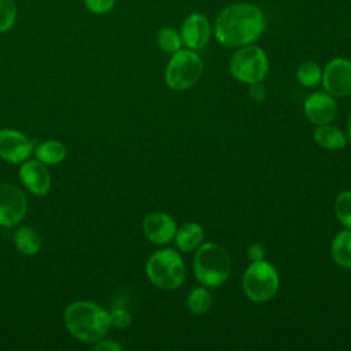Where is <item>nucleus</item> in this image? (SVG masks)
Wrapping results in <instances>:
<instances>
[{
	"label": "nucleus",
	"instance_id": "c85d7f7f",
	"mask_svg": "<svg viewBox=\"0 0 351 351\" xmlns=\"http://www.w3.org/2000/svg\"><path fill=\"white\" fill-rule=\"evenodd\" d=\"M250 96L255 100V101H262L266 96V88L262 82H255V84H250Z\"/></svg>",
	"mask_w": 351,
	"mask_h": 351
},
{
	"label": "nucleus",
	"instance_id": "f03ea898",
	"mask_svg": "<svg viewBox=\"0 0 351 351\" xmlns=\"http://www.w3.org/2000/svg\"><path fill=\"white\" fill-rule=\"evenodd\" d=\"M67 330L80 341L95 344L104 339L110 329L108 311L95 302L77 300L63 314Z\"/></svg>",
	"mask_w": 351,
	"mask_h": 351
},
{
	"label": "nucleus",
	"instance_id": "cd10ccee",
	"mask_svg": "<svg viewBox=\"0 0 351 351\" xmlns=\"http://www.w3.org/2000/svg\"><path fill=\"white\" fill-rule=\"evenodd\" d=\"M247 256L251 262L265 259V248L259 243H254L247 248Z\"/></svg>",
	"mask_w": 351,
	"mask_h": 351
},
{
	"label": "nucleus",
	"instance_id": "9b49d317",
	"mask_svg": "<svg viewBox=\"0 0 351 351\" xmlns=\"http://www.w3.org/2000/svg\"><path fill=\"white\" fill-rule=\"evenodd\" d=\"M182 44L193 51L202 49L211 38L213 27L208 18L200 12L189 14L180 29Z\"/></svg>",
	"mask_w": 351,
	"mask_h": 351
},
{
	"label": "nucleus",
	"instance_id": "2eb2a0df",
	"mask_svg": "<svg viewBox=\"0 0 351 351\" xmlns=\"http://www.w3.org/2000/svg\"><path fill=\"white\" fill-rule=\"evenodd\" d=\"M204 241V229L197 222H185L177 228L174 243L180 252L196 251Z\"/></svg>",
	"mask_w": 351,
	"mask_h": 351
},
{
	"label": "nucleus",
	"instance_id": "c756f323",
	"mask_svg": "<svg viewBox=\"0 0 351 351\" xmlns=\"http://www.w3.org/2000/svg\"><path fill=\"white\" fill-rule=\"evenodd\" d=\"M347 140L351 143V114H350L348 121H347Z\"/></svg>",
	"mask_w": 351,
	"mask_h": 351
},
{
	"label": "nucleus",
	"instance_id": "7ed1b4c3",
	"mask_svg": "<svg viewBox=\"0 0 351 351\" xmlns=\"http://www.w3.org/2000/svg\"><path fill=\"white\" fill-rule=\"evenodd\" d=\"M232 262L229 252L218 243L207 241L195 251L193 273L200 285L218 288L230 276Z\"/></svg>",
	"mask_w": 351,
	"mask_h": 351
},
{
	"label": "nucleus",
	"instance_id": "a211bd4d",
	"mask_svg": "<svg viewBox=\"0 0 351 351\" xmlns=\"http://www.w3.org/2000/svg\"><path fill=\"white\" fill-rule=\"evenodd\" d=\"M14 244L23 255H36L43 245L40 233L32 226H21L14 233Z\"/></svg>",
	"mask_w": 351,
	"mask_h": 351
},
{
	"label": "nucleus",
	"instance_id": "f3484780",
	"mask_svg": "<svg viewBox=\"0 0 351 351\" xmlns=\"http://www.w3.org/2000/svg\"><path fill=\"white\" fill-rule=\"evenodd\" d=\"M313 136H314L315 143L319 147H322L325 149H330V151L343 149L348 141L344 132H341L339 128H336L330 123L317 126Z\"/></svg>",
	"mask_w": 351,
	"mask_h": 351
},
{
	"label": "nucleus",
	"instance_id": "20e7f679",
	"mask_svg": "<svg viewBox=\"0 0 351 351\" xmlns=\"http://www.w3.org/2000/svg\"><path fill=\"white\" fill-rule=\"evenodd\" d=\"M145 274L154 287L163 291H174L184 282L186 267L178 251L160 248L147 259Z\"/></svg>",
	"mask_w": 351,
	"mask_h": 351
},
{
	"label": "nucleus",
	"instance_id": "0eeeda50",
	"mask_svg": "<svg viewBox=\"0 0 351 351\" xmlns=\"http://www.w3.org/2000/svg\"><path fill=\"white\" fill-rule=\"evenodd\" d=\"M269 69L270 63L266 52L255 44L236 48L229 60V71L232 77L248 85L263 82L269 74Z\"/></svg>",
	"mask_w": 351,
	"mask_h": 351
},
{
	"label": "nucleus",
	"instance_id": "f8f14e48",
	"mask_svg": "<svg viewBox=\"0 0 351 351\" xmlns=\"http://www.w3.org/2000/svg\"><path fill=\"white\" fill-rule=\"evenodd\" d=\"M303 111L307 121L315 126L332 123L337 115V101L328 92H314L306 97Z\"/></svg>",
	"mask_w": 351,
	"mask_h": 351
},
{
	"label": "nucleus",
	"instance_id": "393cba45",
	"mask_svg": "<svg viewBox=\"0 0 351 351\" xmlns=\"http://www.w3.org/2000/svg\"><path fill=\"white\" fill-rule=\"evenodd\" d=\"M108 319H110V326L118 328V329L128 328L132 324V315L125 308L112 310L111 313H108Z\"/></svg>",
	"mask_w": 351,
	"mask_h": 351
},
{
	"label": "nucleus",
	"instance_id": "423d86ee",
	"mask_svg": "<svg viewBox=\"0 0 351 351\" xmlns=\"http://www.w3.org/2000/svg\"><path fill=\"white\" fill-rule=\"evenodd\" d=\"M203 75V60L193 49H178L171 53L165 70V82L171 90H188Z\"/></svg>",
	"mask_w": 351,
	"mask_h": 351
},
{
	"label": "nucleus",
	"instance_id": "dca6fc26",
	"mask_svg": "<svg viewBox=\"0 0 351 351\" xmlns=\"http://www.w3.org/2000/svg\"><path fill=\"white\" fill-rule=\"evenodd\" d=\"M330 256L337 266L351 269V229L344 228L335 234L330 243Z\"/></svg>",
	"mask_w": 351,
	"mask_h": 351
},
{
	"label": "nucleus",
	"instance_id": "bb28decb",
	"mask_svg": "<svg viewBox=\"0 0 351 351\" xmlns=\"http://www.w3.org/2000/svg\"><path fill=\"white\" fill-rule=\"evenodd\" d=\"M93 350H96V351H122L123 347L119 343H117L115 340H104V339H101L100 341L95 343Z\"/></svg>",
	"mask_w": 351,
	"mask_h": 351
},
{
	"label": "nucleus",
	"instance_id": "6e6552de",
	"mask_svg": "<svg viewBox=\"0 0 351 351\" xmlns=\"http://www.w3.org/2000/svg\"><path fill=\"white\" fill-rule=\"evenodd\" d=\"M27 200L22 189L10 182H0V226L18 225L26 215Z\"/></svg>",
	"mask_w": 351,
	"mask_h": 351
},
{
	"label": "nucleus",
	"instance_id": "aec40b11",
	"mask_svg": "<svg viewBox=\"0 0 351 351\" xmlns=\"http://www.w3.org/2000/svg\"><path fill=\"white\" fill-rule=\"evenodd\" d=\"M213 306V296L207 287L200 285L193 288L186 298V307L196 315L206 314Z\"/></svg>",
	"mask_w": 351,
	"mask_h": 351
},
{
	"label": "nucleus",
	"instance_id": "4468645a",
	"mask_svg": "<svg viewBox=\"0 0 351 351\" xmlns=\"http://www.w3.org/2000/svg\"><path fill=\"white\" fill-rule=\"evenodd\" d=\"M19 178L29 192L44 196L51 189V176L48 169L40 160H25L19 167Z\"/></svg>",
	"mask_w": 351,
	"mask_h": 351
},
{
	"label": "nucleus",
	"instance_id": "4be33fe9",
	"mask_svg": "<svg viewBox=\"0 0 351 351\" xmlns=\"http://www.w3.org/2000/svg\"><path fill=\"white\" fill-rule=\"evenodd\" d=\"M322 69L313 60L303 62L296 70V80L304 88H313L321 82Z\"/></svg>",
	"mask_w": 351,
	"mask_h": 351
},
{
	"label": "nucleus",
	"instance_id": "a878e982",
	"mask_svg": "<svg viewBox=\"0 0 351 351\" xmlns=\"http://www.w3.org/2000/svg\"><path fill=\"white\" fill-rule=\"evenodd\" d=\"M115 3L117 0H84L85 8L95 15H104L110 12L114 8Z\"/></svg>",
	"mask_w": 351,
	"mask_h": 351
},
{
	"label": "nucleus",
	"instance_id": "6ab92c4d",
	"mask_svg": "<svg viewBox=\"0 0 351 351\" xmlns=\"http://www.w3.org/2000/svg\"><path fill=\"white\" fill-rule=\"evenodd\" d=\"M67 155L66 147L58 140H45L34 148V156L44 165H58Z\"/></svg>",
	"mask_w": 351,
	"mask_h": 351
},
{
	"label": "nucleus",
	"instance_id": "9d476101",
	"mask_svg": "<svg viewBox=\"0 0 351 351\" xmlns=\"http://www.w3.org/2000/svg\"><path fill=\"white\" fill-rule=\"evenodd\" d=\"M33 140L16 129H0V158L8 163H22L33 152Z\"/></svg>",
	"mask_w": 351,
	"mask_h": 351
},
{
	"label": "nucleus",
	"instance_id": "ddd939ff",
	"mask_svg": "<svg viewBox=\"0 0 351 351\" xmlns=\"http://www.w3.org/2000/svg\"><path fill=\"white\" fill-rule=\"evenodd\" d=\"M177 223L174 218L162 211H154L143 219V233L152 244L166 245L174 240Z\"/></svg>",
	"mask_w": 351,
	"mask_h": 351
},
{
	"label": "nucleus",
	"instance_id": "412c9836",
	"mask_svg": "<svg viewBox=\"0 0 351 351\" xmlns=\"http://www.w3.org/2000/svg\"><path fill=\"white\" fill-rule=\"evenodd\" d=\"M156 44L166 53H174L182 48L180 30L171 26H163L156 33Z\"/></svg>",
	"mask_w": 351,
	"mask_h": 351
},
{
	"label": "nucleus",
	"instance_id": "5701e85b",
	"mask_svg": "<svg viewBox=\"0 0 351 351\" xmlns=\"http://www.w3.org/2000/svg\"><path fill=\"white\" fill-rule=\"evenodd\" d=\"M333 211L339 222L344 228L351 229V191H343L337 195L335 199Z\"/></svg>",
	"mask_w": 351,
	"mask_h": 351
},
{
	"label": "nucleus",
	"instance_id": "b1692460",
	"mask_svg": "<svg viewBox=\"0 0 351 351\" xmlns=\"http://www.w3.org/2000/svg\"><path fill=\"white\" fill-rule=\"evenodd\" d=\"M16 15L15 0H0V33H7L14 27Z\"/></svg>",
	"mask_w": 351,
	"mask_h": 351
},
{
	"label": "nucleus",
	"instance_id": "f257e3e1",
	"mask_svg": "<svg viewBox=\"0 0 351 351\" xmlns=\"http://www.w3.org/2000/svg\"><path fill=\"white\" fill-rule=\"evenodd\" d=\"M266 29V18L258 5L250 3L229 4L219 11L214 22V36L228 48L254 44Z\"/></svg>",
	"mask_w": 351,
	"mask_h": 351
},
{
	"label": "nucleus",
	"instance_id": "1a4fd4ad",
	"mask_svg": "<svg viewBox=\"0 0 351 351\" xmlns=\"http://www.w3.org/2000/svg\"><path fill=\"white\" fill-rule=\"evenodd\" d=\"M321 82L325 92L333 97L351 95V60L346 58L330 59L322 70Z\"/></svg>",
	"mask_w": 351,
	"mask_h": 351
},
{
	"label": "nucleus",
	"instance_id": "39448f33",
	"mask_svg": "<svg viewBox=\"0 0 351 351\" xmlns=\"http://www.w3.org/2000/svg\"><path fill=\"white\" fill-rule=\"evenodd\" d=\"M241 288L247 299L265 303L273 299L280 288V274L267 261L251 262L243 273Z\"/></svg>",
	"mask_w": 351,
	"mask_h": 351
}]
</instances>
